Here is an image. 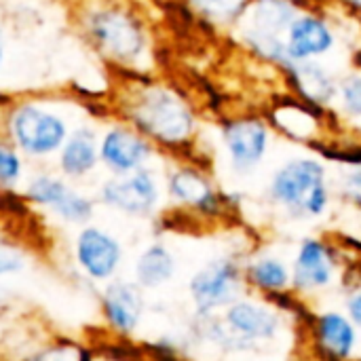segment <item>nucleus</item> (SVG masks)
Returning <instances> with one entry per match:
<instances>
[{"label":"nucleus","mask_w":361,"mask_h":361,"mask_svg":"<svg viewBox=\"0 0 361 361\" xmlns=\"http://www.w3.org/2000/svg\"><path fill=\"white\" fill-rule=\"evenodd\" d=\"M292 21H294L292 6L283 0H260L256 4L254 23L258 34H262V38H275V34L281 27L292 25Z\"/></svg>","instance_id":"19"},{"label":"nucleus","mask_w":361,"mask_h":361,"mask_svg":"<svg viewBox=\"0 0 361 361\" xmlns=\"http://www.w3.org/2000/svg\"><path fill=\"white\" fill-rule=\"evenodd\" d=\"M2 55H4V38H2V30H0V63H2Z\"/></svg>","instance_id":"28"},{"label":"nucleus","mask_w":361,"mask_h":361,"mask_svg":"<svg viewBox=\"0 0 361 361\" xmlns=\"http://www.w3.org/2000/svg\"><path fill=\"white\" fill-rule=\"evenodd\" d=\"M19 269H21V256H19L13 247L4 245V243L0 241V275L15 273V271H19Z\"/></svg>","instance_id":"25"},{"label":"nucleus","mask_w":361,"mask_h":361,"mask_svg":"<svg viewBox=\"0 0 361 361\" xmlns=\"http://www.w3.org/2000/svg\"><path fill=\"white\" fill-rule=\"evenodd\" d=\"M226 322L231 330L243 338H273L279 326L277 317L271 311L250 302H239L231 307V311L226 313Z\"/></svg>","instance_id":"14"},{"label":"nucleus","mask_w":361,"mask_h":361,"mask_svg":"<svg viewBox=\"0 0 361 361\" xmlns=\"http://www.w3.org/2000/svg\"><path fill=\"white\" fill-rule=\"evenodd\" d=\"M171 192L186 201L197 205L199 209H216V195L209 188V184L195 171H178L171 178Z\"/></svg>","instance_id":"18"},{"label":"nucleus","mask_w":361,"mask_h":361,"mask_svg":"<svg viewBox=\"0 0 361 361\" xmlns=\"http://www.w3.org/2000/svg\"><path fill=\"white\" fill-rule=\"evenodd\" d=\"M85 30L95 47L116 61H135L146 44L144 30L135 17L114 6L89 11Z\"/></svg>","instance_id":"2"},{"label":"nucleus","mask_w":361,"mask_h":361,"mask_svg":"<svg viewBox=\"0 0 361 361\" xmlns=\"http://www.w3.org/2000/svg\"><path fill=\"white\" fill-rule=\"evenodd\" d=\"M319 338L322 345L336 357H349L355 345V330L343 315L328 313L319 319Z\"/></svg>","instance_id":"16"},{"label":"nucleus","mask_w":361,"mask_h":361,"mask_svg":"<svg viewBox=\"0 0 361 361\" xmlns=\"http://www.w3.org/2000/svg\"><path fill=\"white\" fill-rule=\"evenodd\" d=\"M27 195L32 201L53 207L66 220L85 222L91 218V203L85 197L70 190L63 182H59L55 178H49V176L36 178L30 184Z\"/></svg>","instance_id":"7"},{"label":"nucleus","mask_w":361,"mask_h":361,"mask_svg":"<svg viewBox=\"0 0 361 361\" xmlns=\"http://www.w3.org/2000/svg\"><path fill=\"white\" fill-rule=\"evenodd\" d=\"M334 262L326 245L319 241H307L298 254L296 260V271H294V281L298 288H322L328 286L332 279Z\"/></svg>","instance_id":"13"},{"label":"nucleus","mask_w":361,"mask_h":361,"mask_svg":"<svg viewBox=\"0 0 361 361\" xmlns=\"http://www.w3.org/2000/svg\"><path fill=\"white\" fill-rule=\"evenodd\" d=\"M195 4L214 19H233L245 6V0H195Z\"/></svg>","instance_id":"22"},{"label":"nucleus","mask_w":361,"mask_h":361,"mask_svg":"<svg viewBox=\"0 0 361 361\" xmlns=\"http://www.w3.org/2000/svg\"><path fill=\"white\" fill-rule=\"evenodd\" d=\"M241 288L239 271L233 262H214L205 267L190 283L192 298L201 313H207L216 307L228 305L237 298Z\"/></svg>","instance_id":"5"},{"label":"nucleus","mask_w":361,"mask_h":361,"mask_svg":"<svg viewBox=\"0 0 361 361\" xmlns=\"http://www.w3.org/2000/svg\"><path fill=\"white\" fill-rule=\"evenodd\" d=\"M173 258L171 254L161 247V245H154L150 250H146L142 254V258L137 260V267H135V273H137V281L146 288H157L165 281L171 279L173 275Z\"/></svg>","instance_id":"17"},{"label":"nucleus","mask_w":361,"mask_h":361,"mask_svg":"<svg viewBox=\"0 0 361 361\" xmlns=\"http://www.w3.org/2000/svg\"><path fill=\"white\" fill-rule=\"evenodd\" d=\"M102 197L106 203L127 214H146L157 203L159 192L154 178L148 171H135L127 178L110 180L104 186Z\"/></svg>","instance_id":"6"},{"label":"nucleus","mask_w":361,"mask_h":361,"mask_svg":"<svg viewBox=\"0 0 361 361\" xmlns=\"http://www.w3.org/2000/svg\"><path fill=\"white\" fill-rule=\"evenodd\" d=\"M250 279L264 288V290H281L288 286V271L286 267L279 262V260H273V258H267V260H260L256 262L252 269H250Z\"/></svg>","instance_id":"21"},{"label":"nucleus","mask_w":361,"mask_h":361,"mask_svg":"<svg viewBox=\"0 0 361 361\" xmlns=\"http://www.w3.org/2000/svg\"><path fill=\"white\" fill-rule=\"evenodd\" d=\"M76 256H78L80 267L93 279H106L118 267L121 247L110 235L97 228H85L78 237Z\"/></svg>","instance_id":"8"},{"label":"nucleus","mask_w":361,"mask_h":361,"mask_svg":"<svg viewBox=\"0 0 361 361\" xmlns=\"http://www.w3.org/2000/svg\"><path fill=\"white\" fill-rule=\"evenodd\" d=\"M332 32L324 21L315 17H300L290 25L286 51L294 59H307L326 53L332 47Z\"/></svg>","instance_id":"11"},{"label":"nucleus","mask_w":361,"mask_h":361,"mask_svg":"<svg viewBox=\"0 0 361 361\" xmlns=\"http://www.w3.org/2000/svg\"><path fill=\"white\" fill-rule=\"evenodd\" d=\"M36 361H80V353L74 347H55L44 351Z\"/></svg>","instance_id":"26"},{"label":"nucleus","mask_w":361,"mask_h":361,"mask_svg":"<svg viewBox=\"0 0 361 361\" xmlns=\"http://www.w3.org/2000/svg\"><path fill=\"white\" fill-rule=\"evenodd\" d=\"M19 173H21V161L17 152L4 142H0V182L13 184L19 178Z\"/></svg>","instance_id":"23"},{"label":"nucleus","mask_w":361,"mask_h":361,"mask_svg":"<svg viewBox=\"0 0 361 361\" xmlns=\"http://www.w3.org/2000/svg\"><path fill=\"white\" fill-rule=\"evenodd\" d=\"M61 169L72 178L89 173L97 163V140L95 133L87 127L76 129L61 148Z\"/></svg>","instance_id":"15"},{"label":"nucleus","mask_w":361,"mask_h":361,"mask_svg":"<svg viewBox=\"0 0 361 361\" xmlns=\"http://www.w3.org/2000/svg\"><path fill=\"white\" fill-rule=\"evenodd\" d=\"M226 146L231 150L233 163L239 169L254 167L267 150V129L258 121H239L224 131Z\"/></svg>","instance_id":"10"},{"label":"nucleus","mask_w":361,"mask_h":361,"mask_svg":"<svg viewBox=\"0 0 361 361\" xmlns=\"http://www.w3.org/2000/svg\"><path fill=\"white\" fill-rule=\"evenodd\" d=\"M349 311H351V317L355 319V324L361 326V292L349 300Z\"/></svg>","instance_id":"27"},{"label":"nucleus","mask_w":361,"mask_h":361,"mask_svg":"<svg viewBox=\"0 0 361 361\" xmlns=\"http://www.w3.org/2000/svg\"><path fill=\"white\" fill-rule=\"evenodd\" d=\"M13 142L27 154L44 157L66 144L68 127L61 116L34 104L17 106L8 116Z\"/></svg>","instance_id":"4"},{"label":"nucleus","mask_w":361,"mask_h":361,"mask_svg":"<svg viewBox=\"0 0 361 361\" xmlns=\"http://www.w3.org/2000/svg\"><path fill=\"white\" fill-rule=\"evenodd\" d=\"M99 154H102V161L110 169H114L118 173H127V171L137 169L148 159L150 146L133 131L112 129L102 140Z\"/></svg>","instance_id":"9"},{"label":"nucleus","mask_w":361,"mask_h":361,"mask_svg":"<svg viewBox=\"0 0 361 361\" xmlns=\"http://www.w3.org/2000/svg\"><path fill=\"white\" fill-rule=\"evenodd\" d=\"M324 167L317 161L300 159L288 163L273 180V197L290 209L322 214L328 203Z\"/></svg>","instance_id":"3"},{"label":"nucleus","mask_w":361,"mask_h":361,"mask_svg":"<svg viewBox=\"0 0 361 361\" xmlns=\"http://www.w3.org/2000/svg\"><path fill=\"white\" fill-rule=\"evenodd\" d=\"M296 78H298V85L305 91V95L315 102H328L334 93V85H332L330 76L315 63L300 66L296 70Z\"/></svg>","instance_id":"20"},{"label":"nucleus","mask_w":361,"mask_h":361,"mask_svg":"<svg viewBox=\"0 0 361 361\" xmlns=\"http://www.w3.org/2000/svg\"><path fill=\"white\" fill-rule=\"evenodd\" d=\"M131 118L144 133L165 144L186 140L192 129V116L186 106L173 93L159 87L142 91L133 102Z\"/></svg>","instance_id":"1"},{"label":"nucleus","mask_w":361,"mask_h":361,"mask_svg":"<svg viewBox=\"0 0 361 361\" xmlns=\"http://www.w3.org/2000/svg\"><path fill=\"white\" fill-rule=\"evenodd\" d=\"M343 102L351 114L361 116V76H351L343 82Z\"/></svg>","instance_id":"24"},{"label":"nucleus","mask_w":361,"mask_h":361,"mask_svg":"<svg viewBox=\"0 0 361 361\" xmlns=\"http://www.w3.org/2000/svg\"><path fill=\"white\" fill-rule=\"evenodd\" d=\"M104 309H106V315H108L110 324L116 330L131 332L140 322L144 302H142V296H140L135 286L118 281V283H112L106 290Z\"/></svg>","instance_id":"12"}]
</instances>
